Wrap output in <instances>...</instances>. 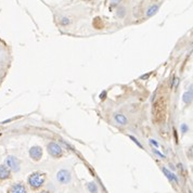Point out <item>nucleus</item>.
Instances as JSON below:
<instances>
[{
  "label": "nucleus",
  "mask_w": 193,
  "mask_h": 193,
  "mask_svg": "<svg viewBox=\"0 0 193 193\" xmlns=\"http://www.w3.org/2000/svg\"><path fill=\"white\" fill-rule=\"evenodd\" d=\"M105 95H106V91H103V93L100 94V99L104 100V99H105Z\"/></svg>",
  "instance_id": "obj_19"
},
{
  "label": "nucleus",
  "mask_w": 193,
  "mask_h": 193,
  "mask_svg": "<svg viewBox=\"0 0 193 193\" xmlns=\"http://www.w3.org/2000/svg\"><path fill=\"white\" fill-rule=\"evenodd\" d=\"M46 181V176L41 173H33L28 177V184L33 189H39Z\"/></svg>",
  "instance_id": "obj_1"
},
{
  "label": "nucleus",
  "mask_w": 193,
  "mask_h": 193,
  "mask_svg": "<svg viewBox=\"0 0 193 193\" xmlns=\"http://www.w3.org/2000/svg\"><path fill=\"white\" fill-rule=\"evenodd\" d=\"M163 173L165 174V176L167 177V178L169 179L170 181H175V182H178V178H177V176L175 174H173L171 171H169V170L167 169V168H165V167H163Z\"/></svg>",
  "instance_id": "obj_9"
},
{
  "label": "nucleus",
  "mask_w": 193,
  "mask_h": 193,
  "mask_svg": "<svg viewBox=\"0 0 193 193\" xmlns=\"http://www.w3.org/2000/svg\"><path fill=\"white\" fill-rule=\"evenodd\" d=\"M129 138H130V139H131L132 141L135 142V143H136L137 146H139V148H140V149H142V144H141V143H140V142H139V141H138V140H137V139H136V138H135V137L130 136V137H129Z\"/></svg>",
  "instance_id": "obj_14"
},
{
  "label": "nucleus",
  "mask_w": 193,
  "mask_h": 193,
  "mask_svg": "<svg viewBox=\"0 0 193 193\" xmlns=\"http://www.w3.org/2000/svg\"><path fill=\"white\" fill-rule=\"evenodd\" d=\"M182 100L186 104L191 103V101H192V90H189L187 92H184V94L182 95Z\"/></svg>",
  "instance_id": "obj_11"
},
{
  "label": "nucleus",
  "mask_w": 193,
  "mask_h": 193,
  "mask_svg": "<svg viewBox=\"0 0 193 193\" xmlns=\"http://www.w3.org/2000/svg\"><path fill=\"white\" fill-rule=\"evenodd\" d=\"M72 176L71 173L66 169H61L57 173V180L62 184H66L71 181Z\"/></svg>",
  "instance_id": "obj_4"
},
{
  "label": "nucleus",
  "mask_w": 193,
  "mask_h": 193,
  "mask_svg": "<svg viewBox=\"0 0 193 193\" xmlns=\"http://www.w3.org/2000/svg\"><path fill=\"white\" fill-rule=\"evenodd\" d=\"M41 193H49V192H47V191H43V192H41Z\"/></svg>",
  "instance_id": "obj_22"
},
{
  "label": "nucleus",
  "mask_w": 193,
  "mask_h": 193,
  "mask_svg": "<svg viewBox=\"0 0 193 193\" xmlns=\"http://www.w3.org/2000/svg\"><path fill=\"white\" fill-rule=\"evenodd\" d=\"M48 153L52 156V157H59V156L62 155L63 153V150L62 148L58 143L56 142H50L48 144Z\"/></svg>",
  "instance_id": "obj_3"
},
{
  "label": "nucleus",
  "mask_w": 193,
  "mask_h": 193,
  "mask_svg": "<svg viewBox=\"0 0 193 193\" xmlns=\"http://www.w3.org/2000/svg\"><path fill=\"white\" fill-rule=\"evenodd\" d=\"M5 165L8 166V168L10 170H12V171H19L20 170V160L18 157H15L13 155H10L7 157V160H5Z\"/></svg>",
  "instance_id": "obj_2"
},
{
  "label": "nucleus",
  "mask_w": 193,
  "mask_h": 193,
  "mask_svg": "<svg viewBox=\"0 0 193 193\" xmlns=\"http://www.w3.org/2000/svg\"><path fill=\"white\" fill-rule=\"evenodd\" d=\"M150 144L154 146L155 148H158V143H157V142H156V140H154V139H150Z\"/></svg>",
  "instance_id": "obj_16"
},
{
  "label": "nucleus",
  "mask_w": 193,
  "mask_h": 193,
  "mask_svg": "<svg viewBox=\"0 0 193 193\" xmlns=\"http://www.w3.org/2000/svg\"><path fill=\"white\" fill-rule=\"evenodd\" d=\"M158 8H160V5H152L149 8V9L146 10V14L148 18H151V16H153V15L155 14L156 12L158 11Z\"/></svg>",
  "instance_id": "obj_10"
},
{
  "label": "nucleus",
  "mask_w": 193,
  "mask_h": 193,
  "mask_svg": "<svg viewBox=\"0 0 193 193\" xmlns=\"http://www.w3.org/2000/svg\"><path fill=\"white\" fill-rule=\"evenodd\" d=\"M114 119H115V122L117 123V124H119V125H127L128 124L127 117L121 113L114 114Z\"/></svg>",
  "instance_id": "obj_7"
},
{
  "label": "nucleus",
  "mask_w": 193,
  "mask_h": 193,
  "mask_svg": "<svg viewBox=\"0 0 193 193\" xmlns=\"http://www.w3.org/2000/svg\"><path fill=\"white\" fill-rule=\"evenodd\" d=\"M153 152H154V153H156V154H157V155H158V156H160L162 158H164V157H165V155H164V154H162L160 152H158V151H157V150H155V149L153 150Z\"/></svg>",
  "instance_id": "obj_17"
},
{
  "label": "nucleus",
  "mask_w": 193,
  "mask_h": 193,
  "mask_svg": "<svg viewBox=\"0 0 193 193\" xmlns=\"http://www.w3.org/2000/svg\"><path fill=\"white\" fill-rule=\"evenodd\" d=\"M150 76V74H148V75H143V76H141V79H144V78H148Z\"/></svg>",
  "instance_id": "obj_21"
},
{
  "label": "nucleus",
  "mask_w": 193,
  "mask_h": 193,
  "mask_svg": "<svg viewBox=\"0 0 193 193\" xmlns=\"http://www.w3.org/2000/svg\"><path fill=\"white\" fill-rule=\"evenodd\" d=\"M10 177V169L5 166V165H0V179H7Z\"/></svg>",
  "instance_id": "obj_8"
},
{
  "label": "nucleus",
  "mask_w": 193,
  "mask_h": 193,
  "mask_svg": "<svg viewBox=\"0 0 193 193\" xmlns=\"http://www.w3.org/2000/svg\"><path fill=\"white\" fill-rule=\"evenodd\" d=\"M9 193H26V188L22 184H13L9 189Z\"/></svg>",
  "instance_id": "obj_6"
},
{
  "label": "nucleus",
  "mask_w": 193,
  "mask_h": 193,
  "mask_svg": "<svg viewBox=\"0 0 193 193\" xmlns=\"http://www.w3.org/2000/svg\"><path fill=\"white\" fill-rule=\"evenodd\" d=\"M63 21H61V24H63V25H66V24L70 23V21H68V19H66V18H63Z\"/></svg>",
  "instance_id": "obj_18"
},
{
  "label": "nucleus",
  "mask_w": 193,
  "mask_h": 193,
  "mask_svg": "<svg viewBox=\"0 0 193 193\" xmlns=\"http://www.w3.org/2000/svg\"><path fill=\"white\" fill-rule=\"evenodd\" d=\"M125 15V9L124 8H121V9L118 10V16L119 18H123Z\"/></svg>",
  "instance_id": "obj_15"
},
{
  "label": "nucleus",
  "mask_w": 193,
  "mask_h": 193,
  "mask_svg": "<svg viewBox=\"0 0 193 193\" xmlns=\"http://www.w3.org/2000/svg\"><path fill=\"white\" fill-rule=\"evenodd\" d=\"M121 0H111V2H112V5H117L118 2H119Z\"/></svg>",
  "instance_id": "obj_20"
},
{
  "label": "nucleus",
  "mask_w": 193,
  "mask_h": 193,
  "mask_svg": "<svg viewBox=\"0 0 193 193\" xmlns=\"http://www.w3.org/2000/svg\"><path fill=\"white\" fill-rule=\"evenodd\" d=\"M88 189H89V191L91 193H98V187H97V184L94 182L88 184Z\"/></svg>",
  "instance_id": "obj_12"
},
{
  "label": "nucleus",
  "mask_w": 193,
  "mask_h": 193,
  "mask_svg": "<svg viewBox=\"0 0 193 193\" xmlns=\"http://www.w3.org/2000/svg\"><path fill=\"white\" fill-rule=\"evenodd\" d=\"M188 131H189V127L186 124H182V125H181V132H182V133H187Z\"/></svg>",
  "instance_id": "obj_13"
},
{
  "label": "nucleus",
  "mask_w": 193,
  "mask_h": 193,
  "mask_svg": "<svg viewBox=\"0 0 193 193\" xmlns=\"http://www.w3.org/2000/svg\"><path fill=\"white\" fill-rule=\"evenodd\" d=\"M29 156L34 160H39L43 156V149L38 146H34L29 150Z\"/></svg>",
  "instance_id": "obj_5"
}]
</instances>
